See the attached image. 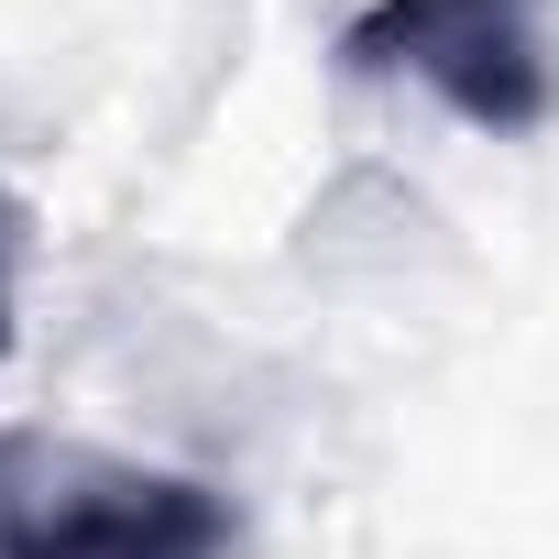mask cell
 Listing matches in <instances>:
<instances>
[{"mask_svg":"<svg viewBox=\"0 0 559 559\" xmlns=\"http://www.w3.org/2000/svg\"><path fill=\"white\" fill-rule=\"evenodd\" d=\"M352 78H417L450 99L472 132L515 143L559 110V56H548V0H362L341 23Z\"/></svg>","mask_w":559,"mask_h":559,"instance_id":"7a4b0ae2","label":"cell"},{"mask_svg":"<svg viewBox=\"0 0 559 559\" xmlns=\"http://www.w3.org/2000/svg\"><path fill=\"white\" fill-rule=\"evenodd\" d=\"M0 559H241V504L165 461L0 428Z\"/></svg>","mask_w":559,"mask_h":559,"instance_id":"6da1fadb","label":"cell"},{"mask_svg":"<svg viewBox=\"0 0 559 559\" xmlns=\"http://www.w3.org/2000/svg\"><path fill=\"white\" fill-rule=\"evenodd\" d=\"M12 263H23V209L0 198V352H12Z\"/></svg>","mask_w":559,"mask_h":559,"instance_id":"3957f363","label":"cell"}]
</instances>
